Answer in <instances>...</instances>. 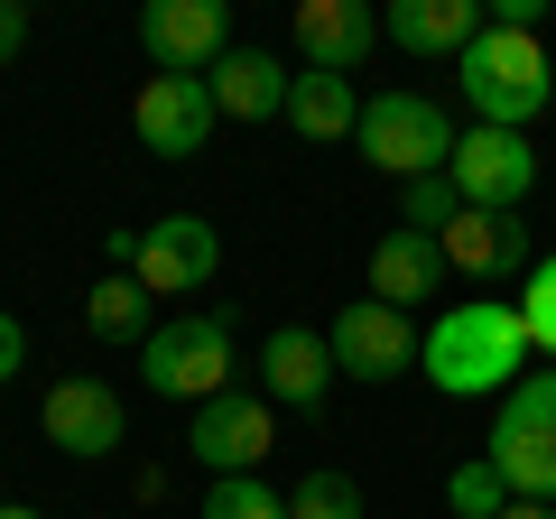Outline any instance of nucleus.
Instances as JSON below:
<instances>
[{
  "label": "nucleus",
  "instance_id": "nucleus-1",
  "mask_svg": "<svg viewBox=\"0 0 556 519\" xmlns=\"http://www.w3.org/2000/svg\"><path fill=\"white\" fill-rule=\"evenodd\" d=\"M417 371L437 380L445 400H510L529 380V325H519V298H464L427 325V353Z\"/></svg>",
  "mask_w": 556,
  "mask_h": 519
},
{
  "label": "nucleus",
  "instance_id": "nucleus-2",
  "mask_svg": "<svg viewBox=\"0 0 556 519\" xmlns=\"http://www.w3.org/2000/svg\"><path fill=\"white\" fill-rule=\"evenodd\" d=\"M464 102H473L482 130H529L556 102V56L529 28H482V38L464 47Z\"/></svg>",
  "mask_w": 556,
  "mask_h": 519
},
{
  "label": "nucleus",
  "instance_id": "nucleus-3",
  "mask_svg": "<svg viewBox=\"0 0 556 519\" xmlns=\"http://www.w3.org/2000/svg\"><path fill=\"white\" fill-rule=\"evenodd\" d=\"M455 140H464L455 112H445V102H427V93H371V102H362V130H353L362 167H380V177H399V186L445 177Z\"/></svg>",
  "mask_w": 556,
  "mask_h": 519
},
{
  "label": "nucleus",
  "instance_id": "nucleus-4",
  "mask_svg": "<svg viewBox=\"0 0 556 519\" xmlns=\"http://www.w3.org/2000/svg\"><path fill=\"white\" fill-rule=\"evenodd\" d=\"M492 473L510 482V501H556V362L529 371L510 400L492 408Z\"/></svg>",
  "mask_w": 556,
  "mask_h": 519
},
{
  "label": "nucleus",
  "instance_id": "nucleus-5",
  "mask_svg": "<svg viewBox=\"0 0 556 519\" xmlns=\"http://www.w3.org/2000/svg\"><path fill=\"white\" fill-rule=\"evenodd\" d=\"M139 380L159 400H186V408L223 400L232 390V325L223 316H167L159 334L139 343Z\"/></svg>",
  "mask_w": 556,
  "mask_h": 519
},
{
  "label": "nucleus",
  "instance_id": "nucleus-6",
  "mask_svg": "<svg viewBox=\"0 0 556 519\" xmlns=\"http://www.w3.org/2000/svg\"><path fill=\"white\" fill-rule=\"evenodd\" d=\"M112 260L149 298H186V288H204L223 269V232L204 214H159V223H139V232H112Z\"/></svg>",
  "mask_w": 556,
  "mask_h": 519
},
{
  "label": "nucleus",
  "instance_id": "nucleus-7",
  "mask_svg": "<svg viewBox=\"0 0 556 519\" xmlns=\"http://www.w3.org/2000/svg\"><path fill=\"white\" fill-rule=\"evenodd\" d=\"M445 177H455L464 214H519L538 186V149H529V130H482L473 121L455 140V159H445Z\"/></svg>",
  "mask_w": 556,
  "mask_h": 519
},
{
  "label": "nucleus",
  "instance_id": "nucleus-8",
  "mask_svg": "<svg viewBox=\"0 0 556 519\" xmlns=\"http://www.w3.org/2000/svg\"><path fill=\"white\" fill-rule=\"evenodd\" d=\"M325 343H334V371H343V380H371V390H390V380H399V371H417V353H427V334H417L399 306H380V298L334 306Z\"/></svg>",
  "mask_w": 556,
  "mask_h": 519
},
{
  "label": "nucleus",
  "instance_id": "nucleus-9",
  "mask_svg": "<svg viewBox=\"0 0 556 519\" xmlns=\"http://www.w3.org/2000/svg\"><path fill=\"white\" fill-rule=\"evenodd\" d=\"M139 47L159 75H214L232 56V10L223 0H149L139 10Z\"/></svg>",
  "mask_w": 556,
  "mask_h": 519
},
{
  "label": "nucleus",
  "instance_id": "nucleus-10",
  "mask_svg": "<svg viewBox=\"0 0 556 519\" xmlns=\"http://www.w3.org/2000/svg\"><path fill=\"white\" fill-rule=\"evenodd\" d=\"M186 445H195V464H214V482H223V473H260V464H269V445H278V408L260 400V390H241V380H232L223 400L195 408Z\"/></svg>",
  "mask_w": 556,
  "mask_h": 519
},
{
  "label": "nucleus",
  "instance_id": "nucleus-11",
  "mask_svg": "<svg viewBox=\"0 0 556 519\" xmlns=\"http://www.w3.org/2000/svg\"><path fill=\"white\" fill-rule=\"evenodd\" d=\"M38 427H47V445H56V455H75V464L121 455V436H130L121 390H112V380H93V371L56 380V390H47V408H38Z\"/></svg>",
  "mask_w": 556,
  "mask_h": 519
},
{
  "label": "nucleus",
  "instance_id": "nucleus-12",
  "mask_svg": "<svg viewBox=\"0 0 556 519\" xmlns=\"http://www.w3.org/2000/svg\"><path fill=\"white\" fill-rule=\"evenodd\" d=\"M214 84L204 75H149L139 84V102H130V130H139V149H159V159H195L204 140H214Z\"/></svg>",
  "mask_w": 556,
  "mask_h": 519
},
{
  "label": "nucleus",
  "instance_id": "nucleus-13",
  "mask_svg": "<svg viewBox=\"0 0 556 519\" xmlns=\"http://www.w3.org/2000/svg\"><path fill=\"white\" fill-rule=\"evenodd\" d=\"M334 380H343L334 371V343H325L316 325H278V334L260 343V400H269V408H306V418H316Z\"/></svg>",
  "mask_w": 556,
  "mask_h": 519
},
{
  "label": "nucleus",
  "instance_id": "nucleus-14",
  "mask_svg": "<svg viewBox=\"0 0 556 519\" xmlns=\"http://www.w3.org/2000/svg\"><path fill=\"white\" fill-rule=\"evenodd\" d=\"M380 47V10L371 0H298V56L306 75H362Z\"/></svg>",
  "mask_w": 556,
  "mask_h": 519
},
{
  "label": "nucleus",
  "instance_id": "nucleus-15",
  "mask_svg": "<svg viewBox=\"0 0 556 519\" xmlns=\"http://www.w3.org/2000/svg\"><path fill=\"white\" fill-rule=\"evenodd\" d=\"M437 251L464 279H519V269H538V232L519 214H455L437 232Z\"/></svg>",
  "mask_w": 556,
  "mask_h": 519
},
{
  "label": "nucleus",
  "instance_id": "nucleus-16",
  "mask_svg": "<svg viewBox=\"0 0 556 519\" xmlns=\"http://www.w3.org/2000/svg\"><path fill=\"white\" fill-rule=\"evenodd\" d=\"M445 279H455V269H445L437 232H408V223H390V232L371 241V298L399 306V316H417V306L437 298Z\"/></svg>",
  "mask_w": 556,
  "mask_h": 519
},
{
  "label": "nucleus",
  "instance_id": "nucleus-17",
  "mask_svg": "<svg viewBox=\"0 0 556 519\" xmlns=\"http://www.w3.org/2000/svg\"><path fill=\"white\" fill-rule=\"evenodd\" d=\"M482 28H492V10H482V0H390L380 38L408 47V56H455V65H464V47H473Z\"/></svg>",
  "mask_w": 556,
  "mask_h": 519
},
{
  "label": "nucleus",
  "instance_id": "nucleus-18",
  "mask_svg": "<svg viewBox=\"0 0 556 519\" xmlns=\"http://www.w3.org/2000/svg\"><path fill=\"white\" fill-rule=\"evenodd\" d=\"M204 84H214V112L223 121H288V84H298V75H288L269 47H232Z\"/></svg>",
  "mask_w": 556,
  "mask_h": 519
},
{
  "label": "nucleus",
  "instance_id": "nucleus-19",
  "mask_svg": "<svg viewBox=\"0 0 556 519\" xmlns=\"http://www.w3.org/2000/svg\"><path fill=\"white\" fill-rule=\"evenodd\" d=\"M288 130H298V140H353L362 130L353 75H306L298 65V84H288Z\"/></svg>",
  "mask_w": 556,
  "mask_h": 519
},
{
  "label": "nucleus",
  "instance_id": "nucleus-20",
  "mask_svg": "<svg viewBox=\"0 0 556 519\" xmlns=\"http://www.w3.org/2000/svg\"><path fill=\"white\" fill-rule=\"evenodd\" d=\"M149 288L130 279V269H121V279H93V298H84V325H93V343H149L159 334V325H149Z\"/></svg>",
  "mask_w": 556,
  "mask_h": 519
},
{
  "label": "nucleus",
  "instance_id": "nucleus-21",
  "mask_svg": "<svg viewBox=\"0 0 556 519\" xmlns=\"http://www.w3.org/2000/svg\"><path fill=\"white\" fill-rule=\"evenodd\" d=\"M445 510L455 519H501L510 510V482L492 473V455H464L455 473H445Z\"/></svg>",
  "mask_w": 556,
  "mask_h": 519
},
{
  "label": "nucleus",
  "instance_id": "nucleus-22",
  "mask_svg": "<svg viewBox=\"0 0 556 519\" xmlns=\"http://www.w3.org/2000/svg\"><path fill=\"white\" fill-rule=\"evenodd\" d=\"M288 519H371V510H362V482L325 464V473H306L298 492H288Z\"/></svg>",
  "mask_w": 556,
  "mask_h": 519
},
{
  "label": "nucleus",
  "instance_id": "nucleus-23",
  "mask_svg": "<svg viewBox=\"0 0 556 519\" xmlns=\"http://www.w3.org/2000/svg\"><path fill=\"white\" fill-rule=\"evenodd\" d=\"M204 519H288V492H269L260 473H223L204 492Z\"/></svg>",
  "mask_w": 556,
  "mask_h": 519
},
{
  "label": "nucleus",
  "instance_id": "nucleus-24",
  "mask_svg": "<svg viewBox=\"0 0 556 519\" xmlns=\"http://www.w3.org/2000/svg\"><path fill=\"white\" fill-rule=\"evenodd\" d=\"M519 325H529V353L556 362V251L529 269V288H519Z\"/></svg>",
  "mask_w": 556,
  "mask_h": 519
},
{
  "label": "nucleus",
  "instance_id": "nucleus-25",
  "mask_svg": "<svg viewBox=\"0 0 556 519\" xmlns=\"http://www.w3.org/2000/svg\"><path fill=\"white\" fill-rule=\"evenodd\" d=\"M455 214H464L455 177H417V186H399V223H408V232H445Z\"/></svg>",
  "mask_w": 556,
  "mask_h": 519
},
{
  "label": "nucleus",
  "instance_id": "nucleus-26",
  "mask_svg": "<svg viewBox=\"0 0 556 519\" xmlns=\"http://www.w3.org/2000/svg\"><path fill=\"white\" fill-rule=\"evenodd\" d=\"M20 362H28V325L0 306V380H20Z\"/></svg>",
  "mask_w": 556,
  "mask_h": 519
},
{
  "label": "nucleus",
  "instance_id": "nucleus-27",
  "mask_svg": "<svg viewBox=\"0 0 556 519\" xmlns=\"http://www.w3.org/2000/svg\"><path fill=\"white\" fill-rule=\"evenodd\" d=\"M20 47H28V10H20V0H0V65H20Z\"/></svg>",
  "mask_w": 556,
  "mask_h": 519
},
{
  "label": "nucleus",
  "instance_id": "nucleus-28",
  "mask_svg": "<svg viewBox=\"0 0 556 519\" xmlns=\"http://www.w3.org/2000/svg\"><path fill=\"white\" fill-rule=\"evenodd\" d=\"M501 519H556V501H510Z\"/></svg>",
  "mask_w": 556,
  "mask_h": 519
},
{
  "label": "nucleus",
  "instance_id": "nucleus-29",
  "mask_svg": "<svg viewBox=\"0 0 556 519\" xmlns=\"http://www.w3.org/2000/svg\"><path fill=\"white\" fill-rule=\"evenodd\" d=\"M0 519H47V510H28V501H0Z\"/></svg>",
  "mask_w": 556,
  "mask_h": 519
},
{
  "label": "nucleus",
  "instance_id": "nucleus-30",
  "mask_svg": "<svg viewBox=\"0 0 556 519\" xmlns=\"http://www.w3.org/2000/svg\"><path fill=\"white\" fill-rule=\"evenodd\" d=\"M547 112H556V102H547Z\"/></svg>",
  "mask_w": 556,
  "mask_h": 519
}]
</instances>
